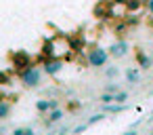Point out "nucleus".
I'll return each instance as SVG.
<instances>
[{
    "mask_svg": "<svg viewBox=\"0 0 153 135\" xmlns=\"http://www.w3.org/2000/svg\"><path fill=\"white\" fill-rule=\"evenodd\" d=\"M11 59H13V66H15L19 72H23L25 68L32 66V59H30V55H27L25 51H17V53H13Z\"/></svg>",
    "mask_w": 153,
    "mask_h": 135,
    "instance_id": "7ed1b4c3",
    "label": "nucleus"
},
{
    "mask_svg": "<svg viewBox=\"0 0 153 135\" xmlns=\"http://www.w3.org/2000/svg\"><path fill=\"white\" fill-rule=\"evenodd\" d=\"M23 135H36V133H34V129H25V131H23Z\"/></svg>",
    "mask_w": 153,
    "mask_h": 135,
    "instance_id": "393cba45",
    "label": "nucleus"
},
{
    "mask_svg": "<svg viewBox=\"0 0 153 135\" xmlns=\"http://www.w3.org/2000/svg\"><path fill=\"white\" fill-rule=\"evenodd\" d=\"M126 80H128V84H136V82L140 80L138 68H128V70H126Z\"/></svg>",
    "mask_w": 153,
    "mask_h": 135,
    "instance_id": "0eeeda50",
    "label": "nucleus"
},
{
    "mask_svg": "<svg viewBox=\"0 0 153 135\" xmlns=\"http://www.w3.org/2000/svg\"><path fill=\"white\" fill-rule=\"evenodd\" d=\"M109 51L107 49H101V47H94V49H90L88 51V57H86V61H88V66L90 68H105L107 66V61H109Z\"/></svg>",
    "mask_w": 153,
    "mask_h": 135,
    "instance_id": "f257e3e1",
    "label": "nucleus"
},
{
    "mask_svg": "<svg viewBox=\"0 0 153 135\" xmlns=\"http://www.w3.org/2000/svg\"><path fill=\"white\" fill-rule=\"evenodd\" d=\"M151 118H153V110H151Z\"/></svg>",
    "mask_w": 153,
    "mask_h": 135,
    "instance_id": "cd10ccee",
    "label": "nucleus"
},
{
    "mask_svg": "<svg viewBox=\"0 0 153 135\" xmlns=\"http://www.w3.org/2000/svg\"><path fill=\"white\" fill-rule=\"evenodd\" d=\"M140 5H143V0H126L128 11H138V9H140Z\"/></svg>",
    "mask_w": 153,
    "mask_h": 135,
    "instance_id": "dca6fc26",
    "label": "nucleus"
},
{
    "mask_svg": "<svg viewBox=\"0 0 153 135\" xmlns=\"http://www.w3.org/2000/svg\"><path fill=\"white\" fill-rule=\"evenodd\" d=\"M99 101H101L103 106L113 103V93H107V91H105V93H101V95H99Z\"/></svg>",
    "mask_w": 153,
    "mask_h": 135,
    "instance_id": "2eb2a0df",
    "label": "nucleus"
},
{
    "mask_svg": "<svg viewBox=\"0 0 153 135\" xmlns=\"http://www.w3.org/2000/svg\"><path fill=\"white\" fill-rule=\"evenodd\" d=\"M126 101H128V93H126V91L113 93V103H126Z\"/></svg>",
    "mask_w": 153,
    "mask_h": 135,
    "instance_id": "4468645a",
    "label": "nucleus"
},
{
    "mask_svg": "<svg viewBox=\"0 0 153 135\" xmlns=\"http://www.w3.org/2000/svg\"><path fill=\"white\" fill-rule=\"evenodd\" d=\"M9 114H11V103L9 101H0V120L9 118Z\"/></svg>",
    "mask_w": 153,
    "mask_h": 135,
    "instance_id": "f8f14e48",
    "label": "nucleus"
},
{
    "mask_svg": "<svg viewBox=\"0 0 153 135\" xmlns=\"http://www.w3.org/2000/svg\"><path fill=\"white\" fill-rule=\"evenodd\" d=\"M0 82H2V84H7V82H9V76H7V74H2V72H0Z\"/></svg>",
    "mask_w": 153,
    "mask_h": 135,
    "instance_id": "4be33fe9",
    "label": "nucleus"
},
{
    "mask_svg": "<svg viewBox=\"0 0 153 135\" xmlns=\"http://www.w3.org/2000/svg\"><path fill=\"white\" fill-rule=\"evenodd\" d=\"M86 129H88V124H78L71 133H74V135H78V133H82V131H86Z\"/></svg>",
    "mask_w": 153,
    "mask_h": 135,
    "instance_id": "aec40b11",
    "label": "nucleus"
},
{
    "mask_svg": "<svg viewBox=\"0 0 153 135\" xmlns=\"http://www.w3.org/2000/svg\"><path fill=\"white\" fill-rule=\"evenodd\" d=\"M128 49H130V44H128L126 40H115L107 51H109L111 57H124V55L128 53Z\"/></svg>",
    "mask_w": 153,
    "mask_h": 135,
    "instance_id": "39448f33",
    "label": "nucleus"
},
{
    "mask_svg": "<svg viewBox=\"0 0 153 135\" xmlns=\"http://www.w3.org/2000/svg\"><path fill=\"white\" fill-rule=\"evenodd\" d=\"M117 74H120L117 68H107V70H105V76H107V78H115Z\"/></svg>",
    "mask_w": 153,
    "mask_h": 135,
    "instance_id": "a211bd4d",
    "label": "nucleus"
},
{
    "mask_svg": "<svg viewBox=\"0 0 153 135\" xmlns=\"http://www.w3.org/2000/svg\"><path fill=\"white\" fill-rule=\"evenodd\" d=\"M124 135H138V133H136V129H130V131H126Z\"/></svg>",
    "mask_w": 153,
    "mask_h": 135,
    "instance_id": "a878e982",
    "label": "nucleus"
},
{
    "mask_svg": "<svg viewBox=\"0 0 153 135\" xmlns=\"http://www.w3.org/2000/svg\"><path fill=\"white\" fill-rule=\"evenodd\" d=\"M151 135H153V131H151Z\"/></svg>",
    "mask_w": 153,
    "mask_h": 135,
    "instance_id": "c85d7f7f",
    "label": "nucleus"
},
{
    "mask_svg": "<svg viewBox=\"0 0 153 135\" xmlns=\"http://www.w3.org/2000/svg\"><path fill=\"white\" fill-rule=\"evenodd\" d=\"M53 51H55V44H53L51 40H44V44H42V51H40V53L48 59V57H53Z\"/></svg>",
    "mask_w": 153,
    "mask_h": 135,
    "instance_id": "9b49d317",
    "label": "nucleus"
},
{
    "mask_svg": "<svg viewBox=\"0 0 153 135\" xmlns=\"http://www.w3.org/2000/svg\"><path fill=\"white\" fill-rule=\"evenodd\" d=\"M136 61H138V68H140V70H149V68L153 66V59L147 57L140 49H136Z\"/></svg>",
    "mask_w": 153,
    "mask_h": 135,
    "instance_id": "423d86ee",
    "label": "nucleus"
},
{
    "mask_svg": "<svg viewBox=\"0 0 153 135\" xmlns=\"http://www.w3.org/2000/svg\"><path fill=\"white\" fill-rule=\"evenodd\" d=\"M103 118H105V114H103V112H99V114H92V116L88 118V122H86V124L90 127V124H94V122H99V120H103Z\"/></svg>",
    "mask_w": 153,
    "mask_h": 135,
    "instance_id": "f3484780",
    "label": "nucleus"
},
{
    "mask_svg": "<svg viewBox=\"0 0 153 135\" xmlns=\"http://www.w3.org/2000/svg\"><path fill=\"white\" fill-rule=\"evenodd\" d=\"M44 72L48 74V76H57L61 70H63V59H55V57H48V59H44Z\"/></svg>",
    "mask_w": 153,
    "mask_h": 135,
    "instance_id": "20e7f679",
    "label": "nucleus"
},
{
    "mask_svg": "<svg viewBox=\"0 0 153 135\" xmlns=\"http://www.w3.org/2000/svg\"><path fill=\"white\" fill-rule=\"evenodd\" d=\"M115 2H124V0H115Z\"/></svg>",
    "mask_w": 153,
    "mask_h": 135,
    "instance_id": "bb28decb",
    "label": "nucleus"
},
{
    "mask_svg": "<svg viewBox=\"0 0 153 135\" xmlns=\"http://www.w3.org/2000/svg\"><path fill=\"white\" fill-rule=\"evenodd\" d=\"M36 110H38L40 114L51 112V103H48V99H38V101H36Z\"/></svg>",
    "mask_w": 153,
    "mask_h": 135,
    "instance_id": "ddd939ff",
    "label": "nucleus"
},
{
    "mask_svg": "<svg viewBox=\"0 0 153 135\" xmlns=\"http://www.w3.org/2000/svg\"><path fill=\"white\" fill-rule=\"evenodd\" d=\"M48 135H53V133H48Z\"/></svg>",
    "mask_w": 153,
    "mask_h": 135,
    "instance_id": "c756f323",
    "label": "nucleus"
},
{
    "mask_svg": "<svg viewBox=\"0 0 153 135\" xmlns=\"http://www.w3.org/2000/svg\"><path fill=\"white\" fill-rule=\"evenodd\" d=\"M69 47H71V51H82V47H84V36L69 38Z\"/></svg>",
    "mask_w": 153,
    "mask_h": 135,
    "instance_id": "1a4fd4ad",
    "label": "nucleus"
},
{
    "mask_svg": "<svg viewBox=\"0 0 153 135\" xmlns=\"http://www.w3.org/2000/svg\"><path fill=\"white\" fill-rule=\"evenodd\" d=\"M63 116H65V112H63L61 108H55V110H51V112H48V120H46V127H48V124H53V122H59V120H61Z\"/></svg>",
    "mask_w": 153,
    "mask_h": 135,
    "instance_id": "6e6552de",
    "label": "nucleus"
},
{
    "mask_svg": "<svg viewBox=\"0 0 153 135\" xmlns=\"http://www.w3.org/2000/svg\"><path fill=\"white\" fill-rule=\"evenodd\" d=\"M105 91H107V93H117V91H120V84H115V82H109V84L105 87Z\"/></svg>",
    "mask_w": 153,
    "mask_h": 135,
    "instance_id": "6ab92c4d",
    "label": "nucleus"
},
{
    "mask_svg": "<svg viewBox=\"0 0 153 135\" xmlns=\"http://www.w3.org/2000/svg\"><path fill=\"white\" fill-rule=\"evenodd\" d=\"M147 11L153 15V0H147Z\"/></svg>",
    "mask_w": 153,
    "mask_h": 135,
    "instance_id": "5701e85b",
    "label": "nucleus"
},
{
    "mask_svg": "<svg viewBox=\"0 0 153 135\" xmlns=\"http://www.w3.org/2000/svg\"><path fill=\"white\" fill-rule=\"evenodd\" d=\"M48 103H51V110H55V108H59V101H57V99H48Z\"/></svg>",
    "mask_w": 153,
    "mask_h": 135,
    "instance_id": "412c9836",
    "label": "nucleus"
},
{
    "mask_svg": "<svg viewBox=\"0 0 153 135\" xmlns=\"http://www.w3.org/2000/svg\"><path fill=\"white\" fill-rule=\"evenodd\" d=\"M19 78H21V82H23L25 87L36 89V87L42 82V72H40V68H36V66H30V68H25L23 72H19Z\"/></svg>",
    "mask_w": 153,
    "mask_h": 135,
    "instance_id": "f03ea898",
    "label": "nucleus"
},
{
    "mask_svg": "<svg viewBox=\"0 0 153 135\" xmlns=\"http://www.w3.org/2000/svg\"><path fill=\"white\" fill-rule=\"evenodd\" d=\"M128 106L126 103H109V106H105V112H111V114H120V112H124Z\"/></svg>",
    "mask_w": 153,
    "mask_h": 135,
    "instance_id": "9d476101",
    "label": "nucleus"
},
{
    "mask_svg": "<svg viewBox=\"0 0 153 135\" xmlns=\"http://www.w3.org/2000/svg\"><path fill=\"white\" fill-rule=\"evenodd\" d=\"M23 131H25V129H21V127H19V129H15V131H13V135H23Z\"/></svg>",
    "mask_w": 153,
    "mask_h": 135,
    "instance_id": "b1692460",
    "label": "nucleus"
}]
</instances>
